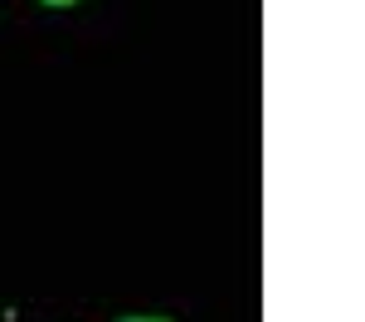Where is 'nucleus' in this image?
<instances>
[{"instance_id":"obj_2","label":"nucleus","mask_w":365,"mask_h":322,"mask_svg":"<svg viewBox=\"0 0 365 322\" xmlns=\"http://www.w3.org/2000/svg\"><path fill=\"white\" fill-rule=\"evenodd\" d=\"M39 5H49V10H73L78 0H39Z\"/></svg>"},{"instance_id":"obj_1","label":"nucleus","mask_w":365,"mask_h":322,"mask_svg":"<svg viewBox=\"0 0 365 322\" xmlns=\"http://www.w3.org/2000/svg\"><path fill=\"white\" fill-rule=\"evenodd\" d=\"M117 322H170V318H161V313H132V318H117Z\"/></svg>"}]
</instances>
